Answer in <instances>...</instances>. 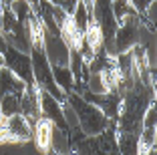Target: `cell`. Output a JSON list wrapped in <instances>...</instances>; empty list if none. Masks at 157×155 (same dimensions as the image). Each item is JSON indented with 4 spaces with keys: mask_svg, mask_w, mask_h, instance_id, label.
I'll list each match as a JSON object with an SVG mask.
<instances>
[{
    "mask_svg": "<svg viewBox=\"0 0 157 155\" xmlns=\"http://www.w3.org/2000/svg\"><path fill=\"white\" fill-rule=\"evenodd\" d=\"M139 30H141V18L137 14L127 16L119 22L115 34H113V48L111 56H117L121 52H127L129 48H133L135 45H139Z\"/></svg>",
    "mask_w": 157,
    "mask_h": 155,
    "instance_id": "2",
    "label": "cell"
},
{
    "mask_svg": "<svg viewBox=\"0 0 157 155\" xmlns=\"http://www.w3.org/2000/svg\"><path fill=\"white\" fill-rule=\"evenodd\" d=\"M4 55V67L8 68L12 75L20 79L24 85H30L33 81V63H30V52H22V50L14 48V46H6Z\"/></svg>",
    "mask_w": 157,
    "mask_h": 155,
    "instance_id": "3",
    "label": "cell"
},
{
    "mask_svg": "<svg viewBox=\"0 0 157 155\" xmlns=\"http://www.w3.org/2000/svg\"><path fill=\"white\" fill-rule=\"evenodd\" d=\"M40 117L48 119L55 127L67 129L65 119H63V103L56 101L51 93H46V91H40Z\"/></svg>",
    "mask_w": 157,
    "mask_h": 155,
    "instance_id": "6",
    "label": "cell"
},
{
    "mask_svg": "<svg viewBox=\"0 0 157 155\" xmlns=\"http://www.w3.org/2000/svg\"><path fill=\"white\" fill-rule=\"evenodd\" d=\"M8 2H12V0H6V4H8Z\"/></svg>",
    "mask_w": 157,
    "mask_h": 155,
    "instance_id": "26",
    "label": "cell"
},
{
    "mask_svg": "<svg viewBox=\"0 0 157 155\" xmlns=\"http://www.w3.org/2000/svg\"><path fill=\"white\" fill-rule=\"evenodd\" d=\"M6 46H8V45H6L4 37H2V32H0V52H4V50H6Z\"/></svg>",
    "mask_w": 157,
    "mask_h": 155,
    "instance_id": "22",
    "label": "cell"
},
{
    "mask_svg": "<svg viewBox=\"0 0 157 155\" xmlns=\"http://www.w3.org/2000/svg\"><path fill=\"white\" fill-rule=\"evenodd\" d=\"M0 155H4V151H2V147H0Z\"/></svg>",
    "mask_w": 157,
    "mask_h": 155,
    "instance_id": "25",
    "label": "cell"
},
{
    "mask_svg": "<svg viewBox=\"0 0 157 155\" xmlns=\"http://www.w3.org/2000/svg\"><path fill=\"white\" fill-rule=\"evenodd\" d=\"M63 119H65V125H67V129H69V133L75 131V129H78L77 113H75V109L71 107L69 101H65V103H63Z\"/></svg>",
    "mask_w": 157,
    "mask_h": 155,
    "instance_id": "18",
    "label": "cell"
},
{
    "mask_svg": "<svg viewBox=\"0 0 157 155\" xmlns=\"http://www.w3.org/2000/svg\"><path fill=\"white\" fill-rule=\"evenodd\" d=\"M155 119H157V107L155 101H151L141 115V127H155Z\"/></svg>",
    "mask_w": 157,
    "mask_h": 155,
    "instance_id": "19",
    "label": "cell"
},
{
    "mask_svg": "<svg viewBox=\"0 0 157 155\" xmlns=\"http://www.w3.org/2000/svg\"><path fill=\"white\" fill-rule=\"evenodd\" d=\"M42 52H44L46 60L51 64H69L71 59V48L67 42L59 37V34H44V42H42Z\"/></svg>",
    "mask_w": 157,
    "mask_h": 155,
    "instance_id": "4",
    "label": "cell"
},
{
    "mask_svg": "<svg viewBox=\"0 0 157 155\" xmlns=\"http://www.w3.org/2000/svg\"><path fill=\"white\" fill-rule=\"evenodd\" d=\"M24 85L16 75H12L6 67L0 68V97L6 95V93H14V95H20L24 91Z\"/></svg>",
    "mask_w": 157,
    "mask_h": 155,
    "instance_id": "9",
    "label": "cell"
},
{
    "mask_svg": "<svg viewBox=\"0 0 157 155\" xmlns=\"http://www.w3.org/2000/svg\"><path fill=\"white\" fill-rule=\"evenodd\" d=\"M4 67V55H2V52H0V68Z\"/></svg>",
    "mask_w": 157,
    "mask_h": 155,
    "instance_id": "24",
    "label": "cell"
},
{
    "mask_svg": "<svg viewBox=\"0 0 157 155\" xmlns=\"http://www.w3.org/2000/svg\"><path fill=\"white\" fill-rule=\"evenodd\" d=\"M59 37L67 42V46H69L71 50H77L78 46L83 45V32L77 28V24L73 22V18H71V16H67L65 22L60 24V28H59Z\"/></svg>",
    "mask_w": 157,
    "mask_h": 155,
    "instance_id": "8",
    "label": "cell"
},
{
    "mask_svg": "<svg viewBox=\"0 0 157 155\" xmlns=\"http://www.w3.org/2000/svg\"><path fill=\"white\" fill-rule=\"evenodd\" d=\"M20 113L30 121V125L40 117V89L30 83L24 87V91L20 93Z\"/></svg>",
    "mask_w": 157,
    "mask_h": 155,
    "instance_id": "5",
    "label": "cell"
},
{
    "mask_svg": "<svg viewBox=\"0 0 157 155\" xmlns=\"http://www.w3.org/2000/svg\"><path fill=\"white\" fill-rule=\"evenodd\" d=\"M20 95H14V93H6V95L0 97V109H2V115L8 117V115L20 113Z\"/></svg>",
    "mask_w": 157,
    "mask_h": 155,
    "instance_id": "16",
    "label": "cell"
},
{
    "mask_svg": "<svg viewBox=\"0 0 157 155\" xmlns=\"http://www.w3.org/2000/svg\"><path fill=\"white\" fill-rule=\"evenodd\" d=\"M83 42L85 45H89L91 48H95V50H99L103 46V32H101V28H99V24L97 22H89V26L85 28V32H83Z\"/></svg>",
    "mask_w": 157,
    "mask_h": 155,
    "instance_id": "13",
    "label": "cell"
},
{
    "mask_svg": "<svg viewBox=\"0 0 157 155\" xmlns=\"http://www.w3.org/2000/svg\"><path fill=\"white\" fill-rule=\"evenodd\" d=\"M153 2H155V0H129V4L133 6V10L137 12V16H141V14H143Z\"/></svg>",
    "mask_w": 157,
    "mask_h": 155,
    "instance_id": "20",
    "label": "cell"
},
{
    "mask_svg": "<svg viewBox=\"0 0 157 155\" xmlns=\"http://www.w3.org/2000/svg\"><path fill=\"white\" fill-rule=\"evenodd\" d=\"M67 101L71 103V107H73L75 113H77L78 129H81L85 135H99V133L107 131L111 125H115L113 121H109V119L105 117V113H103L97 105L89 103L87 99H83V97L77 95V93H73V91L67 93Z\"/></svg>",
    "mask_w": 157,
    "mask_h": 155,
    "instance_id": "1",
    "label": "cell"
},
{
    "mask_svg": "<svg viewBox=\"0 0 157 155\" xmlns=\"http://www.w3.org/2000/svg\"><path fill=\"white\" fill-rule=\"evenodd\" d=\"M26 30H28V38H30V45L36 46V48H42L46 28H44V24H42V20L38 18V14H33V16L26 20Z\"/></svg>",
    "mask_w": 157,
    "mask_h": 155,
    "instance_id": "12",
    "label": "cell"
},
{
    "mask_svg": "<svg viewBox=\"0 0 157 155\" xmlns=\"http://www.w3.org/2000/svg\"><path fill=\"white\" fill-rule=\"evenodd\" d=\"M52 71V79H55L56 87L63 93H71L73 91V73H71L69 64H51Z\"/></svg>",
    "mask_w": 157,
    "mask_h": 155,
    "instance_id": "10",
    "label": "cell"
},
{
    "mask_svg": "<svg viewBox=\"0 0 157 155\" xmlns=\"http://www.w3.org/2000/svg\"><path fill=\"white\" fill-rule=\"evenodd\" d=\"M139 149H153L157 143V129L155 127H141L137 133Z\"/></svg>",
    "mask_w": 157,
    "mask_h": 155,
    "instance_id": "17",
    "label": "cell"
},
{
    "mask_svg": "<svg viewBox=\"0 0 157 155\" xmlns=\"http://www.w3.org/2000/svg\"><path fill=\"white\" fill-rule=\"evenodd\" d=\"M56 4H59L60 8H63V10H65V12H67V14H69V16H71V14L75 12V8H77L78 0H59Z\"/></svg>",
    "mask_w": 157,
    "mask_h": 155,
    "instance_id": "21",
    "label": "cell"
},
{
    "mask_svg": "<svg viewBox=\"0 0 157 155\" xmlns=\"http://www.w3.org/2000/svg\"><path fill=\"white\" fill-rule=\"evenodd\" d=\"M81 2H85V4H87L89 8H91V6H93V2H95V0H81Z\"/></svg>",
    "mask_w": 157,
    "mask_h": 155,
    "instance_id": "23",
    "label": "cell"
},
{
    "mask_svg": "<svg viewBox=\"0 0 157 155\" xmlns=\"http://www.w3.org/2000/svg\"><path fill=\"white\" fill-rule=\"evenodd\" d=\"M52 127H55V125L44 117H38L33 123V143L36 145V149L42 151V153H44L46 149H51Z\"/></svg>",
    "mask_w": 157,
    "mask_h": 155,
    "instance_id": "7",
    "label": "cell"
},
{
    "mask_svg": "<svg viewBox=\"0 0 157 155\" xmlns=\"http://www.w3.org/2000/svg\"><path fill=\"white\" fill-rule=\"evenodd\" d=\"M71 18H73V22L77 24V28L81 32H85V28L89 26V22L93 20V16H91V8H89L85 2H81L78 0V4H77V8H75V12L71 14Z\"/></svg>",
    "mask_w": 157,
    "mask_h": 155,
    "instance_id": "14",
    "label": "cell"
},
{
    "mask_svg": "<svg viewBox=\"0 0 157 155\" xmlns=\"http://www.w3.org/2000/svg\"><path fill=\"white\" fill-rule=\"evenodd\" d=\"M51 149L59 155H71V133L67 131V129L52 127Z\"/></svg>",
    "mask_w": 157,
    "mask_h": 155,
    "instance_id": "11",
    "label": "cell"
},
{
    "mask_svg": "<svg viewBox=\"0 0 157 155\" xmlns=\"http://www.w3.org/2000/svg\"><path fill=\"white\" fill-rule=\"evenodd\" d=\"M6 6L10 8V12L14 14V18L18 20V22H26V20L34 14L33 6L28 4L26 0H12V2H8Z\"/></svg>",
    "mask_w": 157,
    "mask_h": 155,
    "instance_id": "15",
    "label": "cell"
}]
</instances>
